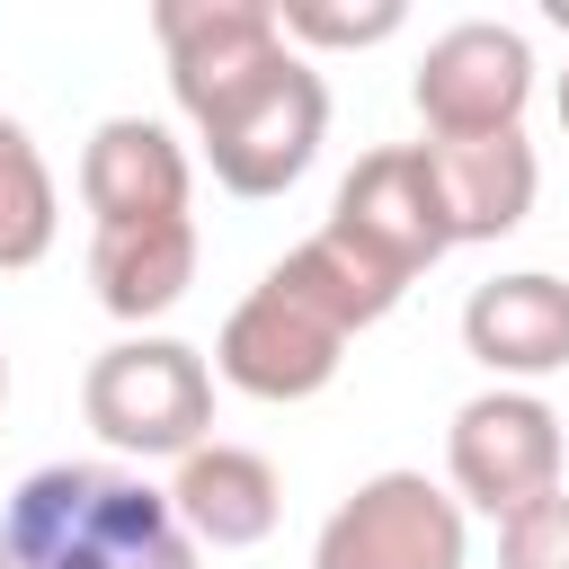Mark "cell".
Wrapping results in <instances>:
<instances>
[{
    "label": "cell",
    "instance_id": "obj_16",
    "mask_svg": "<svg viewBox=\"0 0 569 569\" xmlns=\"http://www.w3.org/2000/svg\"><path fill=\"white\" fill-rule=\"evenodd\" d=\"M62 231V196H53V169L36 151V133L18 116H0V276L36 267Z\"/></svg>",
    "mask_w": 569,
    "mask_h": 569
},
{
    "label": "cell",
    "instance_id": "obj_20",
    "mask_svg": "<svg viewBox=\"0 0 569 569\" xmlns=\"http://www.w3.org/2000/svg\"><path fill=\"white\" fill-rule=\"evenodd\" d=\"M560 133H569V71H560Z\"/></svg>",
    "mask_w": 569,
    "mask_h": 569
},
{
    "label": "cell",
    "instance_id": "obj_15",
    "mask_svg": "<svg viewBox=\"0 0 569 569\" xmlns=\"http://www.w3.org/2000/svg\"><path fill=\"white\" fill-rule=\"evenodd\" d=\"M267 276H276L293 302H311V311H320L338 338L373 329V320H382V311H400V293H409V284H400L382 258H365V249H356V240H338L329 222H320L302 249H284Z\"/></svg>",
    "mask_w": 569,
    "mask_h": 569
},
{
    "label": "cell",
    "instance_id": "obj_1",
    "mask_svg": "<svg viewBox=\"0 0 569 569\" xmlns=\"http://www.w3.org/2000/svg\"><path fill=\"white\" fill-rule=\"evenodd\" d=\"M0 569H196V533L142 471L44 462L0 498Z\"/></svg>",
    "mask_w": 569,
    "mask_h": 569
},
{
    "label": "cell",
    "instance_id": "obj_13",
    "mask_svg": "<svg viewBox=\"0 0 569 569\" xmlns=\"http://www.w3.org/2000/svg\"><path fill=\"white\" fill-rule=\"evenodd\" d=\"M427 160H436V187H445V213H453V249H462V240H507V231L533 213L542 160H533L525 133L427 142Z\"/></svg>",
    "mask_w": 569,
    "mask_h": 569
},
{
    "label": "cell",
    "instance_id": "obj_2",
    "mask_svg": "<svg viewBox=\"0 0 569 569\" xmlns=\"http://www.w3.org/2000/svg\"><path fill=\"white\" fill-rule=\"evenodd\" d=\"M80 418L116 445V453H142V462H187L213 427V365L187 347V338H116L107 356H89L80 373Z\"/></svg>",
    "mask_w": 569,
    "mask_h": 569
},
{
    "label": "cell",
    "instance_id": "obj_7",
    "mask_svg": "<svg viewBox=\"0 0 569 569\" xmlns=\"http://www.w3.org/2000/svg\"><path fill=\"white\" fill-rule=\"evenodd\" d=\"M329 231L356 240L365 258H382L400 284H418L445 249H453V213H445V187H436V160L427 142H382L365 151L338 196H329Z\"/></svg>",
    "mask_w": 569,
    "mask_h": 569
},
{
    "label": "cell",
    "instance_id": "obj_14",
    "mask_svg": "<svg viewBox=\"0 0 569 569\" xmlns=\"http://www.w3.org/2000/svg\"><path fill=\"white\" fill-rule=\"evenodd\" d=\"M89 284L116 320H160L196 284V222H133V231H89Z\"/></svg>",
    "mask_w": 569,
    "mask_h": 569
},
{
    "label": "cell",
    "instance_id": "obj_21",
    "mask_svg": "<svg viewBox=\"0 0 569 569\" xmlns=\"http://www.w3.org/2000/svg\"><path fill=\"white\" fill-rule=\"evenodd\" d=\"M0 409H9V356H0Z\"/></svg>",
    "mask_w": 569,
    "mask_h": 569
},
{
    "label": "cell",
    "instance_id": "obj_9",
    "mask_svg": "<svg viewBox=\"0 0 569 569\" xmlns=\"http://www.w3.org/2000/svg\"><path fill=\"white\" fill-rule=\"evenodd\" d=\"M151 36L169 53V98L187 107V124L213 116L276 53H293L276 27V0H151Z\"/></svg>",
    "mask_w": 569,
    "mask_h": 569
},
{
    "label": "cell",
    "instance_id": "obj_6",
    "mask_svg": "<svg viewBox=\"0 0 569 569\" xmlns=\"http://www.w3.org/2000/svg\"><path fill=\"white\" fill-rule=\"evenodd\" d=\"M471 560V533H462V498L436 489L427 471H373L356 480L320 542H311V569H462Z\"/></svg>",
    "mask_w": 569,
    "mask_h": 569
},
{
    "label": "cell",
    "instance_id": "obj_19",
    "mask_svg": "<svg viewBox=\"0 0 569 569\" xmlns=\"http://www.w3.org/2000/svg\"><path fill=\"white\" fill-rule=\"evenodd\" d=\"M542 18H551V27H560V36H569V0H542Z\"/></svg>",
    "mask_w": 569,
    "mask_h": 569
},
{
    "label": "cell",
    "instance_id": "obj_12",
    "mask_svg": "<svg viewBox=\"0 0 569 569\" xmlns=\"http://www.w3.org/2000/svg\"><path fill=\"white\" fill-rule=\"evenodd\" d=\"M169 507H178V525H187L196 542H213V551H258V542L276 533V516H284V480H276V462L249 453V445H196V453L178 462V480H169Z\"/></svg>",
    "mask_w": 569,
    "mask_h": 569
},
{
    "label": "cell",
    "instance_id": "obj_11",
    "mask_svg": "<svg viewBox=\"0 0 569 569\" xmlns=\"http://www.w3.org/2000/svg\"><path fill=\"white\" fill-rule=\"evenodd\" d=\"M462 347L498 373V382H542L569 365V284L551 267H516V276H489L471 284L462 302Z\"/></svg>",
    "mask_w": 569,
    "mask_h": 569
},
{
    "label": "cell",
    "instance_id": "obj_5",
    "mask_svg": "<svg viewBox=\"0 0 569 569\" xmlns=\"http://www.w3.org/2000/svg\"><path fill=\"white\" fill-rule=\"evenodd\" d=\"M409 107L427 142H480V133H525L533 107V44L507 18H462L418 53Z\"/></svg>",
    "mask_w": 569,
    "mask_h": 569
},
{
    "label": "cell",
    "instance_id": "obj_4",
    "mask_svg": "<svg viewBox=\"0 0 569 569\" xmlns=\"http://www.w3.org/2000/svg\"><path fill=\"white\" fill-rule=\"evenodd\" d=\"M445 471H453L462 507L507 525L516 507L560 489V409L542 391H516V382L471 391L453 409V427H445Z\"/></svg>",
    "mask_w": 569,
    "mask_h": 569
},
{
    "label": "cell",
    "instance_id": "obj_10",
    "mask_svg": "<svg viewBox=\"0 0 569 569\" xmlns=\"http://www.w3.org/2000/svg\"><path fill=\"white\" fill-rule=\"evenodd\" d=\"M80 204L98 231H133V222H196V160L178 151V133L160 116H107L80 151Z\"/></svg>",
    "mask_w": 569,
    "mask_h": 569
},
{
    "label": "cell",
    "instance_id": "obj_8",
    "mask_svg": "<svg viewBox=\"0 0 569 569\" xmlns=\"http://www.w3.org/2000/svg\"><path fill=\"white\" fill-rule=\"evenodd\" d=\"M338 356H347V338L311 302H293L276 276H258L213 338V373L249 400H311L338 382Z\"/></svg>",
    "mask_w": 569,
    "mask_h": 569
},
{
    "label": "cell",
    "instance_id": "obj_3",
    "mask_svg": "<svg viewBox=\"0 0 569 569\" xmlns=\"http://www.w3.org/2000/svg\"><path fill=\"white\" fill-rule=\"evenodd\" d=\"M320 133H329V80L302 62V53H276L258 80H240L213 116H196V142H204V169L213 187L231 196H284L311 160H320Z\"/></svg>",
    "mask_w": 569,
    "mask_h": 569
},
{
    "label": "cell",
    "instance_id": "obj_18",
    "mask_svg": "<svg viewBox=\"0 0 569 569\" xmlns=\"http://www.w3.org/2000/svg\"><path fill=\"white\" fill-rule=\"evenodd\" d=\"M498 569H569V489H551L498 525Z\"/></svg>",
    "mask_w": 569,
    "mask_h": 569
},
{
    "label": "cell",
    "instance_id": "obj_17",
    "mask_svg": "<svg viewBox=\"0 0 569 569\" xmlns=\"http://www.w3.org/2000/svg\"><path fill=\"white\" fill-rule=\"evenodd\" d=\"M276 27L284 44H311V53H365V44H391L409 9L400 0H276Z\"/></svg>",
    "mask_w": 569,
    "mask_h": 569
}]
</instances>
